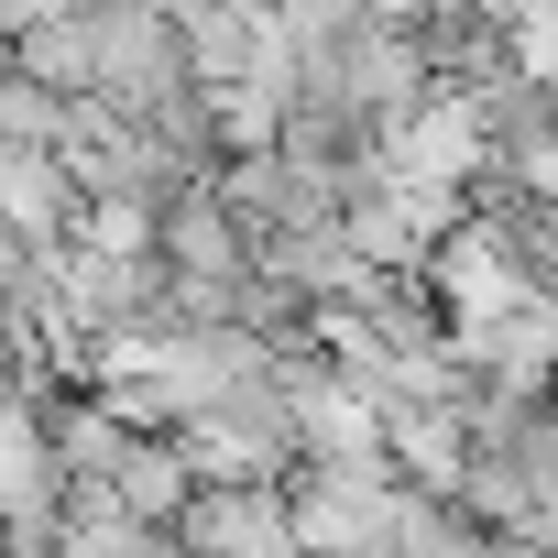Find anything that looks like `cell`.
<instances>
[{"mask_svg": "<svg viewBox=\"0 0 558 558\" xmlns=\"http://www.w3.org/2000/svg\"><path fill=\"white\" fill-rule=\"evenodd\" d=\"M274 34V0H186L175 45H186V88H230L252 66V45Z\"/></svg>", "mask_w": 558, "mask_h": 558, "instance_id": "3957f363", "label": "cell"}, {"mask_svg": "<svg viewBox=\"0 0 558 558\" xmlns=\"http://www.w3.org/2000/svg\"><path fill=\"white\" fill-rule=\"evenodd\" d=\"M99 482H110L143 525H175V504H186V482H197V471L175 460V438H165V427H132V438L110 449V471H99Z\"/></svg>", "mask_w": 558, "mask_h": 558, "instance_id": "5b68a950", "label": "cell"}, {"mask_svg": "<svg viewBox=\"0 0 558 558\" xmlns=\"http://www.w3.org/2000/svg\"><path fill=\"white\" fill-rule=\"evenodd\" d=\"M154 252H165V274H241L252 263V230H241L230 197H208L186 175L175 197H154Z\"/></svg>", "mask_w": 558, "mask_h": 558, "instance_id": "6da1fadb", "label": "cell"}, {"mask_svg": "<svg viewBox=\"0 0 558 558\" xmlns=\"http://www.w3.org/2000/svg\"><path fill=\"white\" fill-rule=\"evenodd\" d=\"M175 536H186V547H296L286 482H186Z\"/></svg>", "mask_w": 558, "mask_h": 558, "instance_id": "7a4b0ae2", "label": "cell"}, {"mask_svg": "<svg viewBox=\"0 0 558 558\" xmlns=\"http://www.w3.org/2000/svg\"><path fill=\"white\" fill-rule=\"evenodd\" d=\"M0 66H12V23H0Z\"/></svg>", "mask_w": 558, "mask_h": 558, "instance_id": "ba28073f", "label": "cell"}, {"mask_svg": "<svg viewBox=\"0 0 558 558\" xmlns=\"http://www.w3.org/2000/svg\"><path fill=\"white\" fill-rule=\"evenodd\" d=\"M504 66L558 99V0H514V12H504Z\"/></svg>", "mask_w": 558, "mask_h": 558, "instance_id": "52a82bcc", "label": "cell"}, {"mask_svg": "<svg viewBox=\"0 0 558 558\" xmlns=\"http://www.w3.org/2000/svg\"><path fill=\"white\" fill-rule=\"evenodd\" d=\"M66 121H77L66 88H45V77H23V66H0V143H66Z\"/></svg>", "mask_w": 558, "mask_h": 558, "instance_id": "8992f818", "label": "cell"}, {"mask_svg": "<svg viewBox=\"0 0 558 558\" xmlns=\"http://www.w3.org/2000/svg\"><path fill=\"white\" fill-rule=\"evenodd\" d=\"M12 66L77 99V88H88V66H99V23H88V0H56V12L12 23Z\"/></svg>", "mask_w": 558, "mask_h": 558, "instance_id": "277c9868", "label": "cell"}]
</instances>
